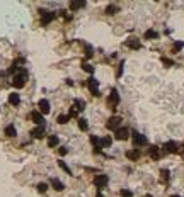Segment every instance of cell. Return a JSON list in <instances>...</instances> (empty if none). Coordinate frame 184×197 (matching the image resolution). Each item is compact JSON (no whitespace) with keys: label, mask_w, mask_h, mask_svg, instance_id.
I'll list each match as a JSON object with an SVG mask.
<instances>
[{"label":"cell","mask_w":184,"mask_h":197,"mask_svg":"<svg viewBox=\"0 0 184 197\" xmlns=\"http://www.w3.org/2000/svg\"><path fill=\"white\" fill-rule=\"evenodd\" d=\"M123 66H125V61H121L119 66H118V72H116V75H118V77H121V75H123Z\"/></svg>","instance_id":"d590c367"},{"label":"cell","mask_w":184,"mask_h":197,"mask_svg":"<svg viewBox=\"0 0 184 197\" xmlns=\"http://www.w3.org/2000/svg\"><path fill=\"white\" fill-rule=\"evenodd\" d=\"M58 145H60V138H58L56 134H51L48 138V146H50V148H56Z\"/></svg>","instance_id":"d6986e66"},{"label":"cell","mask_w":184,"mask_h":197,"mask_svg":"<svg viewBox=\"0 0 184 197\" xmlns=\"http://www.w3.org/2000/svg\"><path fill=\"white\" fill-rule=\"evenodd\" d=\"M126 158L131 161H137L138 158H140V151L138 150H128L126 151Z\"/></svg>","instance_id":"ac0fdd59"},{"label":"cell","mask_w":184,"mask_h":197,"mask_svg":"<svg viewBox=\"0 0 184 197\" xmlns=\"http://www.w3.org/2000/svg\"><path fill=\"white\" fill-rule=\"evenodd\" d=\"M118 104H119V93H118L116 88H113L109 92V97H107V105H109L111 109H116Z\"/></svg>","instance_id":"7a4b0ae2"},{"label":"cell","mask_w":184,"mask_h":197,"mask_svg":"<svg viewBox=\"0 0 184 197\" xmlns=\"http://www.w3.org/2000/svg\"><path fill=\"white\" fill-rule=\"evenodd\" d=\"M85 7V2H70V10H79Z\"/></svg>","instance_id":"d4e9b609"},{"label":"cell","mask_w":184,"mask_h":197,"mask_svg":"<svg viewBox=\"0 0 184 197\" xmlns=\"http://www.w3.org/2000/svg\"><path fill=\"white\" fill-rule=\"evenodd\" d=\"M121 117L119 116H113V117H109V121L106 122V128L111 131H116V129H119V124H121Z\"/></svg>","instance_id":"5b68a950"},{"label":"cell","mask_w":184,"mask_h":197,"mask_svg":"<svg viewBox=\"0 0 184 197\" xmlns=\"http://www.w3.org/2000/svg\"><path fill=\"white\" fill-rule=\"evenodd\" d=\"M143 37H145V39H157V37H158V32L153 31V29H148V31H145Z\"/></svg>","instance_id":"ffe728a7"},{"label":"cell","mask_w":184,"mask_h":197,"mask_svg":"<svg viewBox=\"0 0 184 197\" xmlns=\"http://www.w3.org/2000/svg\"><path fill=\"white\" fill-rule=\"evenodd\" d=\"M125 44H126V48H131V49H140V48H142L140 39H135V37H130Z\"/></svg>","instance_id":"7c38bea8"},{"label":"cell","mask_w":184,"mask_h":197,"mask_svg":"<svg viewBox=\"0 0 184 197\" xmlns=\"http://www.w3.org/2000/svg\"><path fill=\"white\" fill-rule=\"evenodd\" d=\"M95 197H104V196H102V192H101V190H97V194H95Z\"/></svg>","instance_id":"f35d334b"},{"label":"cell","mask_w":184,"mask_h":197,"mask_svg":"<svg viewBox=\"0 0 184 197\" xmlns=\"http://www.w3.org/2000/svg\"><path fill=\"white\" fill-rule=\"evenodd\" d=\"M118 10H119V7H118V5H114V4H111V5H107V7H106V14H107V16H113V14H116V12H118Z\"/></svg>","instance_id":"cb8c5ba5"},{"label":"cell","mask_w":184,"mask_h":197,"mask_svg":"<svg viewBox=\"0 0 184 197\" xmlns=\"http://www.w3.org/2000/svg\"><path fill=\"white\" fill-rule=\"evenodd\" d=\"M170 197H181V196H170Z\"/></svg>","instance_id":"ab89813d"},{"label":"cell","mask_w":184,"mask_h":197,"mask_svg":"<svg viewBox=\"0 0 184 197\" xmlns=\"http://www.w3.org/2000/svg\"><path fill=\"white\" fill-rule=\"evenodd\" d=\"M128 136H130V131H128L126 128H119V129L114 131V138L116 140H119V141L128 140Z\"/></svg>","instance_id":"30bf717a"},{"label":"cell","mask_w":184,"mask_h":197,"mask_svg":"<svg viewBox=\"0 0 184 197\" xmlns=\"http://www.w3.org/2000/svg\"><path fill=\"white\" fill-rule=\"evenodd\" d=\"M38 107H39V112H41V114H50V110H51V105H50V100H48V99H41V100L38 102Z\"/></svg>","instance_id":"ba28073f"},{"label":"cell","mask_w":184,"mask_h":197,"mask_svg":"<svg viewBox=\"0 0 184 197\" xmlns=\"http://www.w3.org/2000/svg\"><path fill=\"white\" fill-rule=\"evenodd\" d=\"M87 87H89L90 93H92L94 97H99V95H101V92H99V82H97L94 77H90L89 80H87Z\"/></svg>","instance_id":"3957f363"},{"label":"cell","mask_w":184,"mask_h":197,"mask_svg":"<svg viewBox=\"0 0 184 197\" xmlns=\"http://www.w3.org/2000/svg\"><path fill=\"white\" fill-rule=\"evenodd\" d=\"M31 117H32V121L36 122L38 126H44V117H43V114L41 112H38V110H34L31 114Z\"/></svg>","instance_id":"5bb4252c"},{"label":"cell","mask_w":184,"mask_h":197,"mask_svg":"<svg viewBox=\"0 0 184 197\" xmlns=\"http://www.w3.org/2000/svg\"><path fill=\"white\" fill-rule=\"evenodd\" d=\"M77 116V110L75 109H70V114H68V117H75Z\"/></svg>","instance_id":"8d00e7d4"},{"label":"cell","mask_w":184,"mask_h":197,"mask_svg":"<svg viewBox=\"0 0 184 197\" xmlns=\"http://www.w3.org/2000/svg\"><path fill=\"white\" fill-rule=\"evenodd\" d=\"M58 151H60V155H67V151H68V150H67V148H60Z\"/></svg>","instance_id":"74e56055"},{"label":"cell","mask_w":184,"mask_h":197,"mask_svg":"<svg viewBox=\"0 0 184 197\" xmlns=\"http://www.w3.org/2000/svg\"><path fill=\"white\" fill-rule=\"evenodd\" d=\"M111 143H113V140H111V136H104V138L101 140V148H102V146H106V148H109V146H111Z\"/></svg>","instance_id":"4316f807"},{"label":"cell","mask_w":184,"mask_h":197,"mask_svg":"<svg viewBox=\"0 0 184 197\" xmlns=\"http://www.w3.org/2000/svg\"><path fill=\"white\" fill-rule=\"evenodd\" d=\"M164 151H165V153H177L179 145L176 141H167V143H164Z\"/></svg>","instance_id":"9c48e42d"},{"label":"cell","mask_w":184,"mask_h":197,"mask_svg":"<svg viewBox=\"0 0 184 197\" xmlns=\"http://www.w3.org/2000/svg\"><path fill=\"white\" fill-rule=\"evenodd\" d=\"M39 16H41V24H43V26H46V24H50V22L55 19V12L39 9Z\"/></svg>","instance_id":"277c9868"},{"label":"cell","mask_w":184,"mask_h":197,"mask_svg":"<svg viewBox=\"0 0 184 197\" xmlns=\"http://www.w3.org/2000/svg\"><path fill=\"white\" fill-rule=\"evenodd\" d=\"M50 184H51V185H53V189H55V190H58V192H62V190L65 189L63 182H60L58 178H55V177H53L51 180H50Z\"/></svg>","instance_id":"2e32d148"},{"label":"cell","mask_w":184,"mask_h":197,"mask_svg":"<svg viewBox=\"0 0 184 197\" xmlns=\"http://www.w3.org/2000/svg\"><path fill=\"white\" fill-rule=\"evenodd\" d=\"M107 182H109V177H107V175H95L94 177V185L97 187L99 190L107 185Z\"/></svg>","instance_id":"52a82bcc"},{"label":"cell","mask_w":184,"mask_h":197,"mask_svg":"<svg viewBox=\"0 0 184 197\" xmlns=\"http://www.w3.org/2000/svg\"><path fill=\"white\" fill-rule=\"evenodd\" d=\"M26 80H27V70H24V68H21L19 72L14 75V80H12V85L16 88H22L24 85H26Z\"/></svg>","instance_id":"6da1fadb"},{"label":"cell","mask_w":184,"mask_h":197,"mask_svg":"<svg viewBox=\"0 0 184 197\" xmlns=\"http://www.w3.org/2000/svg\"><path fill=\"white\" fill-rule=\"evenodd\" d=\"M77 124H79V129H80V131H87V129H89V124H87V119H84V117H80V119H77Z\"/></svg>","instance_id":"7402d4cb"},{"label":"cell","mask_w":184,"mask_h":197,"mask_svg":"<svg viewBox=\"0 0 184 197\" xmlns=\"http://www.w3.org/2000/svg\"><path fill=\"white\" fill-rule=\"evenodd\" d=\"M9 104L11 105H19L21 104V95H19V93L17 92H12V93H9Z\"/></svg>","instance_id":"4fadbf2b"},{"label":"cell","mask_w":184,"mask_h":197,"mask_svg":"<svg viewBox=\"0 0 184 197\" xmlns=\"http://www.w3.org/2000/svg\"><path fill=\"white\" fill-rule=\"evenodd\" d=\"M119 196L121 197H133V194H131V190H128V189H121Z\"/></svg>","instance_id":"1f68e13d"},{"label":"cell","mask_w":184,"mask_h":197,"mask_svg":"<svg viewBox=\"0 0 184 197\" xmlns=\"http://www.w3.org/2000/svg\"><path fill=\"white\" fill-rule=\"evenodd\" d=\"M90 143L94 146V153H101V140L97 136H90Z\"/></svg>","instance_id":"e0dca14e"},{"label":"cell","mask_w":184,"mask_h":197,"mask_svg":"<svg viewBox=\"0 0 184 197\" xmlns=\"http://www.w3.org/2000/svg\"><path fill=\"white\" fill-rule=\"evenodd\" d=\"M68 121H70V117H68L67 114H60V116L56 117V122H58V124H67Z\"/></svg>","instance_id":"484cf974"},{"label":"cell","mask_w":184,"mask_h":197,"mask_svg":"<svg viewBox=\"0 0 184 197\" xmlns=\"http://www.w3.org/2000/svg\"><path fill=\"white\" fill-rule=\"evenodd\" d=\"M58 166H60L62 170H65L67 173H68V175H72V170H70L68 166H67V163H65V161H62V160H60V161H58Z\"/></svg>","instance_id":"f1b7e54d"},{"label":"cell","mask_w":184,"mask_h":197,"mask_svg":"<svg viewBox=\"0 0 184 197\" xmlns=\"http://www.w3.org/2000/svg\"><path fill=\"white\" fill-rule=\"evenodd\" d=\"M160 175H162V180L164 182L169 180V170H162V172H160Z\"/></svg>","instance_id":"e575fe53"},{"label":"cell","mask_w":184,"mask_h":197,"mask_svg":"<svg viewBox=\"0 0 184 197\" xmlns=\"http://www.w3.org/2000/svg\"><path fill=\"white\" fill-rule=\"evenodd\" d=\"M84 51H85V56H87V58H90L92 54H94V49H92V46L85 44V43H84Z\"/></svg>","instance_id":"83f0119b"},{"label":"cell","mask_w":184,"mask_h":197,"mask_svg":"<svg viewBox=\"0 0 184 197\" xmlns=\"http://www.w3.org/2000/svg\"><path fill=\"white\" fill-rule=\"evenodd\" d=\"M82 68H84V72L90 73V75L94 73V66H92V65H89V63H84V65H82Z\"/></svg>","instance_id":"4dcf8cb0"},{"label":"cell","mask_w":184,"mask_h":197,"mask_svg":"<svg viewBox=\"0 0 184 197\" xmlns=\"http://www.w3.org/2000/svg\"><path fill=\"white\" fill-rule=\"evenodd\" d=\"M38 190L41 192V194H44V192L48 190V184H43V182L41 184H38Z\"/></svg>","instance_id":"d6a6232c"},{"label":"cell","mask_w":184,"mask_h":197,"mask_svg":"<svg viewBox=\"0 0 184 197\" xmlns=\"http://www.w3.org/2000/svg\"><path fill=\"white\" fill-rule=\"evenodd\" d=\"M131 140H133V145L137 146H145L148 143V140H147V136L145 134H140V133H133V136H131Z\"/></svg>","instance_id":"8992f818"},{"label":"cell","mask_w":184,"mask_h":197,"mask_svg":"<svg viewBox=\"0 0 184 197\" xmlns=\"http://www.w3.org/2000/svg\"><path fill=\"white\" fill-rule=\"evenodd\" d=\"M44 131H46V128H44V126H38V128H34V129L31 131V136H32V138L41 140L43 136H44Z\"/></svg>","instance_id":"8fae6325"},{"label":"cell","mask_w":184,"mask_h":197,"mask_svg":"<svg viewBox=\"0 0 184 197\" xmlns=\"http://www.w3.org/2000/svg\"><path fill=\"white\" fill-rule=\"evenodd\" d=\"M5 134L9 136V138H14V136H17V131H16V128H14V124H9L5 128Z\"/></svg>","instance_id":"603a6c76"},{"label":"cell","mask_w":184,"mask_h":197,"mask_svg":"<svg viewBox=\"0 0 184 197\" xmlns=\"http://www.w3.org/2000/svg\"><path fill=\"white\" fill-rule=\"evenodd\" d=\"M74 109L75 110H84L85 109V102L84 100H80V99H75L74 100Z\"/></svg>","instance_id":"44dd1931"},{"label":"cell","mask_w":184,"mask_h":197,"mask_svg":"<svg viewBox=\"0 0 184 197\" xmlns=\"http://www.w3.org/2000/svg\"><path fill=\"white\" fill-rule=\"evenodd\" d=\"M182 48H184V43H182V41H176V43H174V48H172V49H174V53H176V51H181Z\"/></svg>","instance_id":"f546056e"},{"label":"cell","mask_w":184,"mask_h":197,"mask_svg":"<svg viewBox=\"0 0 184 197\" xmlns=\"http://www.w3.org/2000/svg\"><path fill=\"white\" fill-rule=\"evenodd\" d=\"M162 63L165 66H174V61L172 60H169V58H162Z\"/></svg>","instance_id":"836d02e7"},{"label":"cell","mask_w":184,"mask_h":197,"mask_svg":"<svg viewBox=\"0 0 184 197\" xmlns=\"http://www.w3.org/2000/svg\"><path fill=\"white\" fill-rule=\"evenodd\" d=\"M148 155H150V158H152V160L157 161L158 158H160V151H158L157 146H150V148H148Z\"/></svg>","instance_id":"9a60e30c"}]
</instances>
